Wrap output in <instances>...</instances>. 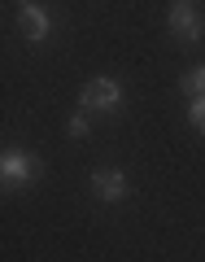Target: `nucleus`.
<instances>
[{
	"label": "nucleus",
	"instance_id": "20e7f679",
	"mask_svg": "<svg viewBox=\"0 0 205 262\" xmlns=\"http://www.w3.org/2000/svg\"><path fill=\"white\" fill-rule=\"evenodd\" d=\"M92 192L101 196V201H122V196L131 192V184H127V175H122V170H96L92 175Z\"/></svg>",
	"mask_w": 205,
	"mask_h": 262
},
{
	"label": "nucleus",
	"instance_id": "0eeeda50",
	"mask_svg": "<svg viewBox=\"0 0 205 262\" xmlns=\"http://www.w3.org/2000/svg\"><path fill=\"white\" fill-rule=\"evenodd\" d=\"M188 122L205 136V96H192V110H188Z\"/></svg>",
	"mask_w": 205,
	"mask_h": 262
},
{
	"label": "nucleus",
	"instance_id": "39448f33",
	"mask_svg": "<svg viewBox=\"0 0 205 262\" xmlns=\"http://www.w3.org/2000/svg\"><path fill=\"white\" fill-rule=\"evenodd\" d=\"M18 22H22V35L31 39V44H39V39H48V13H44V5H22V13H18Z\"/></svg>",
	"mask_w": 205,
	"mask_h": 262
},
{
	"label": "nucleus",
	"instance_id": "7ed1b4c3",
	"mask_svg": "<svg viewBox=\"0 0 205 262\" xmlns=\"http://www.w3.org/2000/svg\"><path fill=\"white\" fill-rule=\"evenodd\" d=\"M83 110L92 114V110H118V101H122V88L113 83V79H92V83L83 88Z\"/></svg>",
	"mask_w": 205,
	"mask_h": 262
},
{
	"label": "nucleus",
	"instance_id": "423d86ee",
	"mask_svg": "<svg viewBox=\"0 0 205 262\" xmlns=\"http://www.w3.org/2000/svg\"><path fill=\"white\" fill-rule=\"evenodd\" d=\"M179 88H184L188 96H205V66H192V70L179 79Z\"/></svg>",
	"mask_w": 205,
	"mask_h": 262
},
{
	"label": "nucleus",
	"instance_id": "f257e3e1",
	"mask_svg": "<svg viewBox=\"0 0 205 262\" xmlns=\"http://www.w3.org/2000/svg\"><path fill=\"white\" fill-rule=\"evenodd\" d=\"M0 179H5V188H31L39 179V158H31V153H22V149H5V158H0Z\"/></svg>",
	"mask_w": 205,
	"mask_h": 262
},
{
	"label": "nucleus",
	"instance_id": "6e6552de",
	"mask_svg": "<svg viewBox=\"0 0 205 262\" xmlns=\"http://www.w3.org/2000/svg\"><path fill=\"white\" fill-rule=\"evenodd\" d=\"M70 136H75V140H79V136H87V110H79L75 118H70Z\"/></svg>",
	"mask_w": 205,
	"mask_h": 262
},
{
	"label": "nucleus",
	"instance_id": "f03ea898",
	"mask_svg": "<svg viewBox=\"0 0 205 262\" xmlns=\"http://www.w3.org/2000/svg\"><path fill=\"white\" fill-rule=\"evenodd\" d=\"M166 27L175 31L179 39H201L205 35V22H201V13H196V5H170V13H166Z\"/></svg>",
	"mask_w": 205,
	"mask_h": 262
}]
</instances>
